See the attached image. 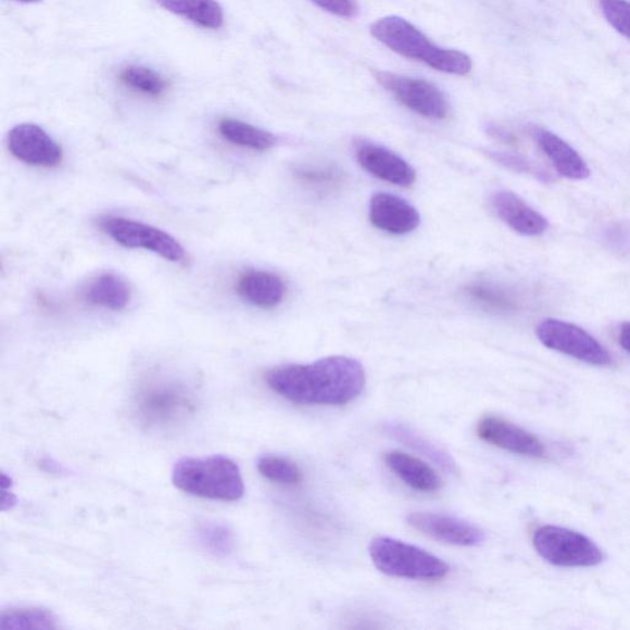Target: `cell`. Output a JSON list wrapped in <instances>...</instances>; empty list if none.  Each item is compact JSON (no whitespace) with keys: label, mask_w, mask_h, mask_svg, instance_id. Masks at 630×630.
Masks as SVG:
<instances>
[{"label":"cell","mask_w":630,"mask_h":630,"mask_svg":"<svg viewBox=\"0 0 630 630\" xmlns=\"http://www.w3.org/2000/svg\"><path fill=\"white\" fill-rule=\"evenodd\" d=\"M265 382L287 401L304 405H345L363 393L366 374L357 360L331 356L308 365L267 370Z\"/></svg>","instance_id":"cell-1"},{"label":"cell","mask_w":630,"mask_h":630,"mask_svg":"<svg viewBox=\"0 0 630 630\" xmlns=\"http://www.w3.org/2000/svg\"><path fill=\"white\" fill-rule=\"evenodd\" d=\"M370 34L403 58L420 61L433 70L466 76L471 71L469 55L433 45L418 27L400 16L379 18L370 26Z\"/></svg>","instance_id":"cell-2"},{"label":"cell","mask_w":630,"mask_h":630,"mask_svg":"<svg viewBox=\"0 0 630 630\" xmlns=\"http://www.w3.org/2000/svg\"><path fill=\"white\" fill-rule=\"evenodd\" d=\"M172 480L184 493L220 502H237L245 491L237 463L224 456L181 458L175 463Z\"/></svg>","instance_id":"cell-3"},{"label":"cell","mask_w":630,"mask_h":630,"mask_svg":"<svg viewBox=\"0 0 630 630\" xmlns=\"http://www.w3.org/2000/svg\"><path fill=\"white\" fill-rule=\"evenodd\" d=\"M376 568L386 576L412 580H440L448 576V564L419 546L388 537H378L369 544Z\"/></svg>","instance_id":"cell-4"},{"label":"cell","mask_w":630,"mask_h":630,"mask_svg":"<svg viewBox=\"0 0 630 630\" xmlns=\"http://www.w3.org/2000/svg\"><path fill=\"white\" fill-rule=\"evenodd\" d=\"M135 405L142 424L158 429L179 424L194 411L189 389L164 379L143 383L136 394Z\"/></svg>","instance_id":"cell-5"},{"label":"cell","mask_w":630,"mask_h":630,"mask_svg":"<svg viewBox=\"0 0 630 630\" xmlns=\"http://www.w3.org/2000/svg\"><path fill=\"white\" fill-rule=\"evenodd\" d=\"M533 545L543 559L557 567L590 568L604 560L594 542L568 528L543 526L534 532Z\"/></svg>","instance_id":"cell-6"},{"label":"cell","mask_w":630,"mask_h":630,"mask_svg":"<svg viewBox=\"0 0 630 630\" xmlns=\"http://www.w3.org/2000/svg\"><path fill=\"white\" fill-rule=\"evenodd\" d=\"M99 227L119 245L128 249H143L172 263H182L187 259L184 247L166 231L142 222L117 216L100 218Z\"/></svg>","instance_id":"cell-7"},{"label":"cell","mask_w":630,"mask_h":630,"mask_svg":"<svg viewBox=\"0 0 630 630\" xmlns=\"http://www.w3.org/2000/svg\"><path fill=\"white\" fill-rule=\"evenodd\" d=\"M537 337L545 348L594 366H609L613 357L609 352L574 324L558 319H545L536 329Z\"/></svg>","instance_id":"cell-8"},{"label":"cell","mask_w":630,"mask_h":630,"mask_svg":"<svg viewBox=\"0 0 630 630\" xmlns=\"http://www.w3.org/2000/svg\"><path fill=\"white\" fill-rule=\"evenodd\" d=\"M375 77L379 85L391 91L413 113L431 119H443L448 116L446 97L432 83L388 72H376Z\"/></svg>","instance_id":"cell-9"},{"label":"cell","mask_w":630,"mask_h":630,"mask_svg":"<svg viewBox=\"0 0 630 630\" xmlns=\"http://www.w3.org/2000/svg\"><path fill=\"white\" fill-rule=\"evenodd\" d=\"M7 142L9 152L26 164L54 168L62 163L61 146L40 126L17 125L8 134Z\"/></svg>","instance_id":"cell-10"},{"label":"cell","mask_w":630,"mask_h":630,"mask_svg":"<svg viewBox=\"0 0 630 630\" xmlns=\"http://www.w3.org/2000/svg\"><path fill=\"white\" fill-rule=\"evenodd\" d=\"M355 155L358 164L377 179L401 188H411L416 180L413 166L383 146L360 140L355 143Z\"/></svg>","instance_id":"cell-11"},{"label":"cell","mask_w":630,"mask_h":630,"mask_svg":"<svg viewBox=\"0 0 630 630\" xmlns=\"http://www.w3.org/2000/svg\"><path fill=\"white\" fill-rule=\"evenodd\" d=\"M415 530L431 539L459 546H477L484 542L486 536L475 525L457 517L430 513H415L406 518Z\"/></svg>","instance_id":"cell-12"},{"label":"cell","mask_w":630,"mask_h":630,"mask_svg":"<svg viewBox=\"0 0 630 630\" xmlns=\"http://www.w3.org/2000/svg\"><path fill=\"white\" fill-rule=\"evenodd\" d=\"M478 437L499 449L516 453L526 457L544 458V444L513 423L506 421L496 416H487L477 426Z\"/></svg>","instance_id":"cell-13"},{"label":"cell","mask_w":630,"mask_h":630,"mask_svg":"<svg viewBox=\"0 0 630 630\" xmlns=\"http://www.w3.org/2000/svg\"><path fill=\"white\" fill-rule=\"evenodd\" d=\"M369 219L376 228L394 236L412 234L420 225V213L392 193H375L369 202Z\"/></svg>","instance_id":"cell-14"},{"label":"cell","mask_w":630,"mask_h":630,"mask_svg":"<svg viewBox=\"0 0 630 630\" xmlns=\"http://www.w3.org/2000/svg\"><path fill=\"white\" fill-rule=\"evenodd\" d=\"M491 207L518 235L539 237L550 227L549 219L512 191L495 192L491 197Z\"/></svg>","instance_id":"cell-15"},{"label":"cell","mask_w":630,"mask_h":630,"mask_svg":"<svg viewBox=\"0 0 630 630\" xmlns=\"http://www.w3.org/2000/svg\"><path fill=\"white\" fill-rule=\"evenodd\" d=\"M237 292L245 302L262 310H273L285 300L287 287L279 275L248 270L239 276Z\"/></svg>","instance_id":"cell-16"},{"label":"cell","mask_w":630,"mask_h":630,"mask_svg":"<svg viewBox=\"0 0 630 630\" xmlns=\"http://www.w3.org/2000/svg\"><path fill=\"white\" fill-rule=\"evenodd\" d=\"M534 141L550 161L554 168L571 180H585L590 176V169L581 155L574 148L562 140L557 135L546 131L544 128L534 127L532 129Z\"/></svg>","instance_id":"cell-17"},{"label":"cell","mask_w":630,"mask_h":630,"mask_svg":"<svg viewBox=\"0 0 630 630\" xmlns=\"http://www.w3.org/2000/svg\"><path fill=\"white\" fill-rule=\"evenodd\" d=\"M386 465L389 469L394 471V475L400 477L406 486L424 491V493H431L441 488L442 481L428 463L406 455L403 452H389L385 456Z\"/></svg>","instance_id":"cell-18"},{"label":"cell","mask_w":630,"mask_h":630,"mask_svg":"<svg viewBox=\"0 0 630 630\" xmlns=\"http://www.w3.org/2000/svg\"><path fill=\"white\" fill-rule=\"evenodd\" d=\"M85 299L98 307L118 312L125 310L131 301V289L122 276L104 273L87 285Z\"/></svg>","instance_id":"cell-19"},{"label":"cell","mask_w":630,"mask_h":630,"mask_svg":"<svg viewBox=\"0 0 630 630\" xmlns=\"http://www.w3.org/2000/svg\"><path fill=\"white\" fill-rule=\"evenodd\" d=\"M155 3L205 29L217 30L224 26V9L217 0H155Z\"/></svg>","instance_id":"cell-20"},{"label":"cell","mask_w":630,"mask_h":630,"mask_svg":"<svg viewBox=\"0 0 630 630\" xmlns=\"http://www.w3.org/2000/svg\"><path fill=\"white\" fill-rule=\"evenodd\" d=\"M218 131L231 144L254 151H267L277 143V138L272 133L235 118H222Z\"/></svg>","instance_id":"cell-21"},{"label":"cell","mask_w":630,"mask_h":630,"mask_svg":"<svg viewBox=\"0 0 630 630\" xmlns=\"http://www.w3.org/2000/svg\"><path fill=\"white\" fill-rule=\"evenodd\" d=\"M466 293L479 307L489 312L508 314L518 310V300L515 294L494 282H471L466 287Z\"/></svg>","instance_id":"cell-22"},{"label":"cell","mask_w":630,"mask_h":630,"mask_svg":"<svg viewBox=\"0 0 630 630\" xmlns=\"http://www.w3.org/2000/svg\"><path fill=\"white\" fill-rule=\"evenodd\" d=\"M387 432L395 440L404 443L405 446L419 452L420 455L432 461L434 465L439 466L444 471L453 472V475H456V463L451 458L449 453L444 452L438 446H434L433 443L420 437L419 433L407 429L406 426L401 424L388 425Z\"/></svg>","instance_id":"cell-23"},{"label":"cell","mask_w":630,"mask_h":630,"mask_svg":"<svg viewBox=\"0 0 630 630\" xmlns=\"http://www.w3.org/2000/svg\"><path fill=\"white\" fill-rule=\"evenodd\" d=\"M58 628L54 616L43 608H11L3 610L0 615V630H51Z\"/></svg>","instance_id":"cell-24"},{"label":"cell","mask_w":630,"mask_h":630,"mask_svg":"<svg viewBox=\"0 0 630 630\" xmlns=\"http://www.w3.org/2000/svg\"><path fill=\"white\" fill-rule=\"evenodd\" d=\"M118 78L127 88L153 98L162 97L169 88L160 73L142 66H128L119 72Z\"/></svg>","instance_id":"cell-25"},{"label":"cell","mask_w":630,"mask_h":630,"mask_svg":"<svg viewBox=\"0 0 630 630\" xmlns=\"http://www.w3.org/2000/svg\"><path fill=\"white\" fill-rule=\"evenodd\" d=\"M197 536L201 549L215 557H227L235 549L234 532L226 525L202 524L198 528Z\"/></svg>","instance_id":"cell-26"},{"label":"cell","mask_w":630,"mask_h":630,"mask_svg":"<svg viewBox=\"0 0 630 630\" xmlns=\"http://www.w3.org/2000/svg\"><path fill=\"white\" fill-rule=\"evenodd\" d=\"M294 175L307 187L320 191L337 189L344 180L342 172L337 166L328 164H302L295 166Z\"/></svg>","instance_id":"cell-27"},{"label":"cell","mask_w":630,"mask_h":630,"mask_svg":"<svg viewBox=\"0 0 630 630\" xmlns=\"http://www.w3.org/2000/svg\"><path fill=\"white\" fill-rule=\"evenodd\" d=\"M256 467L263 477L275 481V483L294 486L299 484L302 479L301 470L298 465L284 457L270 455L263 456L259 458Z\"/></svg>","instance_id":"cell-28"},{"label":"cell","mask_w":630,"mask_h":630,"mask_svg":"<svg viewBox=\"0 0 630 630\" xmlns=\"http://www.w3.org/2000/svg\"><path fill=\"white\" fill-rule=\"evenodd\" d=\"M600 7L606 21L630 40V2L628 0H601Z\"/></svg>","instance_id":"cell-29"},{"label":"cell","mask_w":630,"mask_h":630,"mask_svg":"<svg viewBox=\"0 0 630 630\" xmlns=\"http://www.w3.org/2000/svg\"><path fill=\"white\" fill-rule=\"evenodd\" d=\"M488 155L491 161L505 166V168L509 171L531 174L536 176L537 179L542 181H551V176L549 173L541 171L539 166L528 161L525 156L505 152H488Z\"/></svg>","instance_id":"cell-30"},{"label":"cell","mask_w":630,"mask_h":630,"mask_svg":"<svg viewBox=\"0 0 630 630\" xmlns=\"http://www.w3.org/2000/svg\"><path fill=\"white\" fill-rule=\"evenodd\" d=\"M314 5L332 15L352 18L358 14L356 0H310Z\"/></svg>","instance_id":"cell-31"},{"label":"cell","mask_w":630,"mask_h":630,"mask_svg":"<svg viewBox=\"0 0 630 630\" xmlns=\"http://www.w3.org/2000/svg\"><path fill=\"white\" fill-rule=\"evenodd\" d=\"M607 243L614 248L623 250L630 244L629 229L622 226H616L606 231Z\"/></svg>","instance_id":"cell-32"},{"label":"cell","mask_w":630,"mask_h":630,"mask_svg":"<svg viewBox=\"0 0 630 630\" xmlns=\"http://www.w3.org/2000/svg\"><path fill=\"white\" fill-rule=\"evenodd\" d=\"M489 134L499 138L500 141H503L508 144H514L516 142V138L512 134H508L505 131V129L496 126H491L489 128Z\"/></svg>","instance_id":"cell-33"},{"label":"cell","mask_w":630,"mask_h":630,"mask_svg":"<svg viewBox=\"0 0 630 630\" xmlns=\"http://www.w3.org/2000/svg\"><path fill=\"white\" fill-rule=\"evenodd\" d=\"M619 344L630 354V322L623 323L620 327Z\"/></svg>","instance_id":"cell-34"},{"label":"cell","mask_w":630,"mask_h":630,"mask_svg":"<svg viewBox=\"0 0 630 630\" xmlns=\"http://www.w3.org/2000/svg\"><path fill=\"white\" fill-rule=\"evenodd\" d=\"M2 512H8V509H11L15 506L16 497L12 491L8 490L5 487H2Z\"/></svg>","instance_id":"cell-35"},{"label":"cell","mask_w":630,"mask_h":630,"mask_svg":"<svg viewBox=\"0 0 630 630\" xmlns=\"http://www.w3.org/2000/svg\"><path fill=\"white\" fill-rule=\"evenodd\" d=\"M15 2L33 4V3H40V2H42V0H15Z\"/></svg>","instance_id":"cell-36"}]
</instances>
